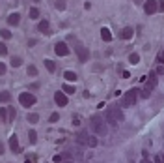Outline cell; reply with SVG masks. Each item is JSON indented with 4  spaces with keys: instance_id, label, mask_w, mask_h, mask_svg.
Listing matches in <instances>:
<instances>
[{
    "instance_id": "obj_47",
    "label": "cell",
    "mask_w": 164,
    "mask_h": 163,
    "mask_svg": "<svg viewBox=\"0 0 164 163\" xmlns=\"http://www.w3.org/2000/svg\"><path fill=\"white\" fill-rule=\"evenodd\" d=\"M63 163H71V161H63Z\"/></svg>"
},
{
    "instance_id": "obj_42",
    "label": "cell",
    "mask_w": 164,
    "mask_h": 163,
    "mask_svg": "<svg viewBox=\"0 0 164 163\" xmlns=\"http://www.w3.org/2000/svg\"><path fill=\"white\" fill-rule=\"evenodd\" d=\"M30 88H32V90H37V88H39V84H37V83H34V84H30Z\"/></svg>"
},
{
    "instance_id": "obj_28",
    "label": "cell",
    "mask_w": 164,
    "mask_h": 163,
    "mask_svg": "<svg viewBox=\"0 0 164 163\" xmlns=\"http://www.w3.org/2000/svg\"><path fill=\"white\" fill-rule=\"evenodd\" d=\"M13 118H15V109L8 107V120H13Z\"/></svg>"
},
{
    "instance_id": "obj_41",
    "label": "cell",
    "mask_w": 164,
    "mask_h": 163,
    "mask_svg": "<svg viewBox=\"0 0 164 163\" xmlns=\"http://www.w3.org/2000/svg\"><path fill=\"white\" fill-rule=\"evenodd\" d=\"M159 62H162V64H164V51L159 54Z\"/></svg>"
},
{
    "instance_id": "obj_27",
    "label": "cell",
    "mask_w": 164,
    "mask_h": 163,
    "mask_svg": "<svg viewBox=\"0 0 164 163\" xmlns=\"http://www.w3.org/2000/svg\"><path fill=\"white\" fill-rule=\"evenodd\" d=\"M30 17H32V19H39V9H37V8H32V9H30Z\"/></svg>"
},
{
    "instance_id": "obj_26",
    "label": "cell",
    "mask_w": 164,
    "mask_h": 163,
    "mask_svg": "<svg viewBox=\"0 0 164 163\" xmlns=\"http://www.w3.org/2000/svg\"><path fill=\"white\" fill-rule=\"evenodd\" d=\"M129 62H130V64H138V62H140V56H138V54H136V53H133V54H129Z\"/></svg>"
},
{
    "instance_id": "obj_38",
    "label": "cell",
    "mask_w": 164,
    "mask_h": 163,
    "mask_svg": "<svg viewBox=\"0 0 164 163\" xmlns=\"http://www.w3.org/2000/svg\"><path fill=\"white\" fill-rule=\"evenodd\" d=\"M155 73H157V75H162V73H164V68H162V66H159V68L155 70Z\"/></svg>"
},
{
    "instance_id": "obj_45",
    "label": "cell",
    "mask_w": 164,
    "mask_h": 163,
    "mask_svg": "<svg viewBox=\"0 0 164 163\" xmlns=\"http://www.w3.org/2000/svg\"><path fill=\"white\" fill-rule=\"evenodd\" d=\"M142 163H151V161H149V159H146V158H144V161H142Z\"/></svg>"
},
{
    "instance_id": "obj_13",
    "label": "cell",
    "mask_w": 164,
    "mask_h": 163,
    "mask_svg": "<svg viewBox=\"0 0 164 163\" xmlns=\"http://www.w3.org/2000/svg\"><path fill=\"white\" fill-rule=\"evenodd\" d=\"M19 23H21V15H19V13H9V17H8V25L15 26V25H19Z\"/></svg>"
},
{
    "instance_id": "obj_14",
    "label": "cell",
    "mask_w": 164,
    "mask_h": 163,
    "mask_svg": "<svg viewBox=\"0 0 164 163\" xmlns=\"http://www.w3.org/2000/svg\"><path fill=\"white\" fill-rule=\"evenodd\" d=\"M110 111L114 113V116H116V120H117V122H123V118H125V116H123V113H121V109L114 105V107H110Z\"/></svg>"
},
{
    "instance_id": "obj_17",
    "label": "cell",
    "mask_w": 164,
    "mask_h": 163,
    "mask_svg": "<svg viewBox=\"0 0 164 163\" xmlns=\"http://www.w3.org/2000/svg\"><path fill=\"white\" fill-rule=\"evenodd\" d=\"M9 100H11V94H9L8 90H2V92H0V103H8Z\"/></svg>"
},
{
    "instance_id": "obj_23",
    "label": "cell",
    "mask_w": 164,
    "mask_h": 163,
    "mask_svg": "<svg viewBox=\"0 0 164 163\" xmlns=\"http://www.w3.org/2000/svg\"><path fill=\"white\" fill-rule=\"evenodd\" d=\"M149 94H151V88L144 84V88L140 90V96H142V97H149Z\"/></svg>"
},
{
    "instance_id": "obj_3",
    "label": "cell",
    "mask_w": 164,
    "mask_h": 163,
    "mask_svg": "<svg viewBox=\"0 0 164 163\" xmlns=\"http://www.w3.org/2000/svg\"><path fill=\"white\" fill-rule=\"evenodd\" d=\"M76 143L82 144V146H97V139L92 137L90 133H76Z\"/></svg>"
},
{
    "instance_id": "obj_1",
    "label": "cell",
    "mask_w": 164,
    "mask_h": 163,
    "mask_svg": "<svg viewBox=\"0 0 164 163\" xmlns=\"http://www.w3.org/2000/svg\"><path fill=\"white\" fill-rule=\"evenodd\" d=\"M92 129H93V131H95L97 135L105 137V135L108 133V127H106V120H105V118H101L99 114L92 116Z\"/></svg>"
},
{
    "instance_id": "obj_16",
    "label": "cell",
    "mask_w": 164,
    "mask_h": 163,
    "mask_svg": "<svg viewBox=\"0 0 164 163\" xmlns=\"http://www.w3.org/2000/svg\"><path fill=\"white\" fill-rule=\"evenodd\" d=\"M101 38H103L105 41H112V32L108 30L106 26H103V28H101Z\"/></svg>"
},
{
    "instance_id": "obj_24",
    "label": "cell",
    "mask_w": 164,
    "mask_h": 163,
    "mask_svg": "<svg viewBox=\"0 0 164 163\" xmlns=\"http://www.w3.org/2000/svg\"><path fill=\"white\" fill-rule=\"evenodd\" d=\"M0 36H2L4 39H11V32H9L8 28H2L0 30Z\"/></svg>"
},
{
    "instance_id": "obj_36",
    "label": "cell",
    "mask_w": 164,
    "mask_h": 163,
    "mask_svg": "<svg viewBox=\"0 0 164 163\" xmlns=\"http://www.w3.org/2000/svg\"><path fill=\"white\" fill-rule=\"evenodd\" d=\"M36 161V156H26L24 158V163H34Z\"/></svg>"
},
{
    "instance_id": "obj_40",
    "label": "cell",
    "mask_w": 164,
    "mask_h": 163,
    "mask_svg": "<svg viewBox=\"0 0 164 163\" xmlns=\"http://www.w3.org/2000/svg\"><path fill=\"white\" fill-rule=\"evenodd\" d=\"M52 161H54V163H60V161H62V156H54Z\"/></svg>"
},
{
    "instance_id": "obj_11",
    "label": "cell",
    "mask_w": 164,
    "mask_h": 163,
    "mask_svg": "<svg viewBox=\"0 0 164 163\" xmlns=\"http://www.w3.org/2000/svg\"><path fill=\"white\" fill-rule=\"evenodd\" d=\"M134 36V28H130V26H125L121 32H119V38L121 39H130Z\"/></svg>"
},
{
    "instance_id": "obj_22",
    "label": "cell",
    "mask_w": 164,
    "mask_h": 163,
    "mask_svg": "<svg viewBox=\"0 0 164 163\" xmlns=\"http://www.w3.org/2000/svg\"><path fill=\"white\" fill-rule=\"evenodd\" d=\"M62 88H63L62 92H65V94H69V96H71V94H75V86H71V84H63V86H62Z\"/></svg>"
},
{
    "instance_id": "obj_37",
    "label": "cell",
    "mask_w": 164,
    "mask_h": 163,
    "mask_svg": "<svg viewBox=\"0 0 164 163\" xmlns=\"http://www.w3.org/2000/svg\"><path fill=\"white\" fill-rule=\"evenodd\" d=\"M6 70H8V68H6V64H4V62H0V75H4Z\"/></svg>"
},
{
    "instance_id": "obj_33",
    "label": "cell",
    "mask_w": 164,
    "mask_h": 163,
    "mask_svg": "<svg viewBox=\"0 0 164 163\" xmlns=\"http://www.w3.org/2000/svg\"><path fill=\"white\" fill-rule=\"evenodd\" d=\"M0 118L8 120V109H6V107H2V109H0Z\"/></svg>"
},
{
    "instance_id": "obj_34",
    "label": "cell",
    "mask_w": 164,
    "mask_h": 163,
    "mask_svg": "<svg viewBox=\"0 0 164 163\" xmlns=\"http://www.w3.org/2000/svg\"><path fill=\"white\" fill-rule=\"evenodd\" d=\"M0 54H8V47H6V43H0Z\"/></svg>"
},
{
    "instance_id": "obj_19",
    "label": "cell",
    "mask_w": 164,
    "mask_h": 163,
    "mask_svg": "<svg viewBox=\"0 0 164 163\" xmlns=\"http://www.w3.org/2000/svg\"><path fill=\"white\" fill-rule=\"evenodd\" d=\"M63 77H65V81H71L73 83V81H76V73L75 71H65Z\"/></svg>"
},
{
    "instance_id": "obj_31",
    "label": "cell",
    "mask_w": 164,
    "mask_h": 163,
    "mask_svg": "<svg viewBox=\"0 0 164 163\" xmlns=\"http://www.w3.org/2000/svg\"><path fill=\"white\" fill-rule=\"evenodd\" d=\"M56 9H65V0H56Z\"/></svg>"
},
{
    "instance_id": "obj_29",
    "label": "cell",
    "mask_w": 164,
    "mask_h": 163,
    "mask_svg": "<svg viewBox=\"0 0 164 163\" xmlns=\"http://www.w3.org/2000/svg\"><path fill=\"white\" fill-rule=\"evenodd\" d=\"M28 75H32V77H36V75H37V68L36 66H28Z\"/></svg>"
},
{
    "instance_id": "obj_9",
    "label": "cell",
    "mask_w": 164,
    "mask_h": 163,
    "mask_svg": "<svg viewBox=\"0 0 164 163\" xmlns=\"http://www.w3.org/2000/svg\"><path fill=\"white\" fill-rule=\"evenodd\" d=\"M9 148H11L13 154H19V152H21V146H19V139H17V135H11V137H9Z\"/></svg>"
},
{
    "instance_id": "obj_6",
    "label": "cell",
    "mask_w": 164,
    "mask_h": 163,
    "mask_svg": "<svg viewBox=\"0 0 164 163\" xmlns=\"http://www.w3.org/2000/svg\"><path fill=\"white\" fill-rule=\"evenodd\" d=\"M157 9H159V2H157V0H146V4H144V12H146L147 15L157 13Z\"/></svg>"
},
{
    "instance_id": "obj_15",
    "label": "cell",
    "mask_w": 164,
    "mask_h": 163,
    "mask_svg": "<svg viewBox=\"0 0 164 163\" xmlns=\"http://www.w3.org/2000/svg\"><path fill=\"white\" fill-rule=\"evenodd\" d=\"M157 84V73H149V77L146 81V86H149V88H155Z\"/></svg>"
},
{
    "instance_id": "obj_39",
    "label": "cell",
    "mask_w": 164,
    "mask_h": 163,
    "mask_svg": "<svg viewBox=\"0 0 164 163\" xmlns=\"http://www.w3.org/2000/svg\"><path fill=\"white\" fill-rule=\"evenodd\" d=\"M36 43H37L36 39H28V47H34V45H36Z\"/></svg>"
},
{
    "instance_id": "obj_12",
    "label": "cell",
    "mask_w": 164,
    "mask_h": 163,
    "mask_svg": "<svg viewBox=\"0 0 164 163\" xmlns=\"http://www.w3.org/2000/svg\"><path fill=\"white\" fill-rule=\"evenodd\" d=\"M37 30L41 32V34H49V32H50V25H49V21H39Z\"/></svg>"
},
{
    "instance_id": "obj_30",
    "label": "cell",
    "mask_w": 164,
    "mask_h": 163,
    "mask_svg": "<svg viewBox=\"0 0 164 163\" xmlns=\"http://www.w3.org/2000/svg\"><path fill=\"white\" fill-rule=\"evenodd\" d=\"M155 163H164V152H159L155 156Z\"/></svg>"
},
{
    "instance_id": "obj_20",
    "label": "cell",
    "mask_w": 164,
    "mask_h": 163,
    "mask_svg": "<svg viewBox=\"0 0 164 163\" xmlns=\"http://www.w3.org/2000/svg\"><path fill=\"white\" fill-rule=\"evenodd\" d=\"M11 66L13 68H21V66H23V58H21V56H13L11 58Z\"/></svg>"
},
{
    "instance_id": "obj_35",
    "label": "cell",
    "mask_w": 164,
    "mask_h": 163,
    "mask_svg": "<svg viewBox=\"0 0 164 163\" xmlns=\"http://www.w3.org/2000/svg\"><path fill=\"white\" fill-rule=\"evenodd\" d=\"M73 124H75V126H80V116H79V114L73 116Z\"/></svg>"
},
{
    "instance_id": "obj_44",
    "label": "cell",
    "mask_w": 164,
    "mask_h": 163,
    "mask_svg": "<svg viewBox=\"0 0 164 163\" xmlns=\"http://www.w3.org/2000/svg\"><path fill=\"white\" fill-rule=\"evenodd\" d=\"M159 8H160V9H164V0H160V2H159Z\"/></svg>"
},
{
    "instance_id": "obj_8",
    "label": "cell",
    "mask_w": 164,
    "mask_h": 163,
    "mask_svg": "<svg viewBox=\"0 0 164 163\" xmlns=\"http://www.w3.org/2000/svg\"><path fill=\"white\" fill-rule=\"evenodd\" d=\"M54 101H56V105H60V107H65L67 105V94L65 92H54Z\"/></svg>"
},
{
    "instance_id": "obj_46",
    "label": "cell",
    "mask_w": 164,
    "mask_h": 163,
    "mask_svg": "<svg viewBox=\"0 0 164 163\" xmlns=\"http://www.w3.org/2000/svg\"><path fill=\"white\" fill-rule=\"evenodd\" d=\"M134 2H136V4H142V2H144V0H134Z\"/></svg>"
},
{
    "instance_id": "obj_7",
    "label": "cell",
    "mask_w": 164,
    "mask_h": 163,
    "mask_svg": "<svg viewBox=\"0 0 164 163\" xmlns=\"http://www.w3.org/2000/svg\"><path fill=\"white\" fill-rule=\"evenodd\" d=\"M54 51H56L58 56H67L69 54V47H67V43H63V41H58L56 47H54Z\"/></svg>"
},
{
    "instance_id": "obj_10",
    "label": "cell",
    "mask_w": 164,
    "mask_h": 163,
    "mask_svg": "<svg viewBox=\"0 0 164 163\" xmlns=\"http://www.w3.org/2000/svg\"><path fill=\"white\" fill-rule=\"evenodd\" d=\"M105 120H106V122H108V124H110V126H112V127H116V126H117V124H119V122H117V120H116V116H114V113H112V111H110V107H108V109H106V114H105Z\"/></svg>"
},
{
    "instance_id": "obj_5",
    "label": "cell",
    "mask_w": 164,
    "mask_h": 163,
    "mask_svg": "<svg viewBox=\"0 0 164 163\" xmlns=\"http://www.w3.org/2000/svg\"><path fill=\"white\" fill-rule=\"evenodd\" d=\"M75 51H76V56H79L80 62H88L90 60V51L86 49V47H82L80 43H76V45H75Z\"/></svg>"
},
{
    "instance_id": "obj_4",
    "label": "cell",
    "mask_w": 164,
    "mask_h": 163,
    "mask_svg": "<svg viewBox=\"0 0 164 163\" xmlns=\"http://www.w3.org/2000/svg\"><path fill=\"white\" fill-rule=\"evenodd\" d=\"M19 103L23 105V107H32L36 103V96L34 94H30V92H23L19 96Z\"/></svg>"
},
{
    "instance_id": "obj_32",
    "label": "cell",
    "mask_w": 164,
    "mask_h": 163,
    "mask_svg": "<svg viewBox=\"0 0 164 163\" xmlns=\"http://www.w3.org/2000/svg\"><path fill=\"white\" fill-rule=\"evenodd\" d=\"M58 120H60V114H58V113H52L50 118H49V122H52V124H54V122H58Z\"/></svg>"
},
{
    "instance_id": "obj_21",
    "label": "cell",
    "mask_w": 164,
    "mask_h": 163,
    "mask_svg": "<svg viewBox=\"0 0 164 163\" xmlns=\"http://www.w3.org/2000/svg\"><path fill=\"white\" fill-rule=\"evenodd\" d=\"M26 118H28V122H30V124H37V122H39V114H36V113L28 114Z\"/></svg>"
},
{
    "instance_id": "obj_43",
    "label": "cell",
    "mask_w": 164,
    "mask_h": 163,
    "mask_svg": "<svg viewBox=\"0 0 164 163\" xmlns=\"http://www.w3.org/2000/svg\"><path fill=\"white\" fill-rule=\"evenodd\" d=\"M2 154H4V144L0 143V156H2Z\"/></svg>"
},
{
    "instance_id": "obj_2",
    "label": "cell",
    "mask_w": 164,
    "mask_h": 163,
    "mask_svg": "<svg viewBox=\"0 0 164 163\" xmlns=\"http://www.w3.org/2000/svg\"><path fill=\"white\" fill-rule=\"evenodd\" d=\"M138 96H140V90H138V88H130L129 92H125L123 100H121V105H123V107H130V105H134Z\"/></svg>"
},
{
    "instance_id": "obj_25",
    "label": "cell",
    "mask_w": 164,
    "mask_h": 163,
    "mask_svg": "<svg viewBox=\"0 0 164 163\" xmlns=\"http://www.w3.org/2000/svg\"><path fill=\"white\" fill-rule=\"evenodd\" d=\"M45 68H47L50 73H54V70H56V66H54V62H52V60H45Z\"/></svg>"
},
{
    "instance_id": "obj_18",
    "label": "cell",
    "mask_w": 164,
    "mask_h": 163,
    "mask_svg": "<svg viewBox=\"0 0 164 163\" xmlns=\"http://www.w3.org/2000/svg\"><path fill=\"white\" fill-rule=\"evenodd\" d=\"M28 139H30V143H32V144H36V143H37V131L30 129V131H28Z\"/></svg>"
}]
</instances>
